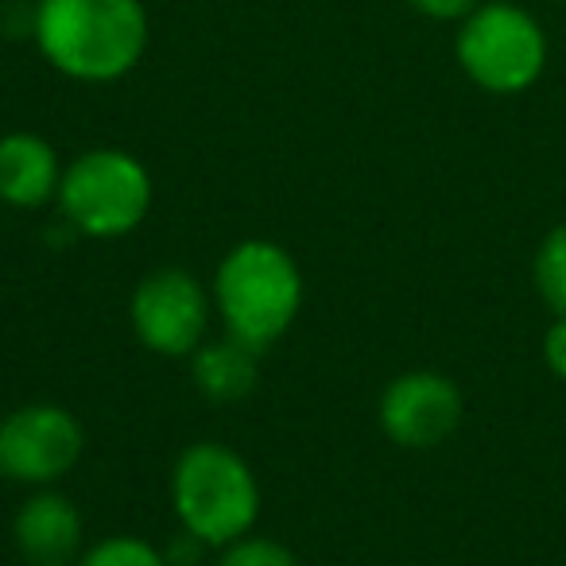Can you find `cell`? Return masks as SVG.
Returning a JSON list of instances; mask_svg holds the SVG:
<instances>
[{
    "label": "cell",
    "instance_id": "cell-1",
    "mask_svg": "<svg viewBox=\"0 0 566 566\" xmlns=\"http://www.w3.org/2000/svg\"><path fill=\"white\" fill-rule=\"evenodd\" d=\"M35 40L66 78L113 82L140 63L148 17L140 0H43Z\"/></svg>",
    "mask_w": 566,
    "mask_h": 566
},
{
    "label": "cell",
    "instance_id": "cell-2",
    "mask_svg": "<svg viewBox=\"0 0 566 566\" xmlns=\"http://www.w3.org/2000/svg\"><path fill=\"white\" fill-rule=\"evenodd\" d=\"M213 303L237 342L260 354L287 334L303 307V272L292 252L272 241H241L213 275Z\"/></svg>",
    "mask_w": 566,
    "mask_h": 566
},
{
    "label": "cell",
    "instance_id": "cell-3",
    "mask_svg": "<svg viewBox=\"0 0 566 566\" xmlns=\"http://www.w3.org/2000/svg\"><path fill=\"white\" fill-rule=\"evenodd\" d=\"M171 501L195 539L206 547H229L256 524L260 489L237 450L221 442H195L175 462Z\"/></svg>",
    "mask_w": 566,
    "mask_h": 566
},
{
    "label": "cell",
    "instance_id": "cell-4",
    "mask_svg": "<svg viewBox=\"0 0 566 566\" xmlns=\"http://www.w3.org/2000/svg\"><path fill=\"white\" fill-rule=\"evenodd\" d=\"M59 206L78 233L109 241L125 237L151 210V175L136 156L97 148L78 156L59 182Z\"/></svg>",
    "mask_w": 566,
    "mask_h": 566
},
{
    "label": "cell",
    "instance_id": "cell-5",
    "mask_svg": "<svg viewBox=\"0 0 566 566\" xmlns=\"http://www.w3.org/2000/svg\"><path fill=\"white\" fill-rule=\"evenodd\" d=\"M458 63L489 94H520L543 74L547 40L516 4H485L458 32Z\"/></svg>",
    "mask_w": 566,
    "mask_h": 566
},
{
    "label": "cell",
    "instance_id": "cell-6",
    "mask_svg": "<svg viewBox=\"0 0 566 566\" xmlns=\"http://www.w3.org/2000/svg\"><path fill=\"white\" fill-rule=\"evenodd\" d=\"M86 447L82 423L59 403H28L0 419V473L24 485H51Z\"/></svg>",
    "mask_w": 566,
    "mask_h": 566
},
{
    "label": "cell",
    "instance_id": "cell-7",
    "mask_svg": "<svg viewBox=\"0 0 566 566\" xmlns=\"http://www.w3.org/2000/svg\"><path fill=\"white\" fill-rule=\"evenodd\" d=\"M136 338L159 357H187L202 346L210 326V295L182 268H159L133 292Z\"/></svg>",
    "mask_w": 566,
    "mask_h": 566
},
{
    "label": "cell",
    "instance_id": "cell-8",
    "mask_svg": "<svg viewBox=\"0 0 566 566\" xmlns=\"http://www.w3.org/2000/svg\"><path fill=\"white\" fill-rule=\"evenodd\" d=\"M458 423H462V392L442 373H403L380 396V427L396 447L431 450L447 442Z\"/></svg>",
    "mask_w": 566,
    "mask_h": 566
},
{
    "label": "cell",
    "instance_id": "cell-9",
    "mask_svg": "<svg viewBox=\"0 0 566 566\" xmlns=\"http://www.w3.org/2000/svg\"><path fill=\"white\" fill-rule=\"evenodd\" d=\"M59 156L43 136L9 133L0 140V198L17 210H35L59 195Z\"/></svg>",
    "mask_w": 566,
    "mask_h": 566
},
{
    "label": "cell",
    "instance_id": "cell-10",
    "mask_svg": "<svg viewBox=\"0 0 566 566\" xmlns=\"http://www.w3.org/2000/svg\"><path fill=\"white\" fill-rule=\"evenodd\" d=\"M17 547L40 563H66L82 543V516L63 493H35L17 512Z\"/></svg>",
    "mask_w": 566,
    "mask_h": 566
},
{
    "label": "cell",
    "instance_id": "cell-11",
    "mask_svg": "<svg viewBox=\"0 0 566 566\" xmlns=\"http://www.w3.org/2000/svg\"><path fill=\"white\" fill-rule=\"evenodd\" d=\"M195 385L206 400H244L256 388V349L237 342L233 334L221 342H202L195 349Z\"/></svg>",
    "mask_w": 566,
    "mask_h": 566
},
{
    "label": "cell",
    "instance_id": "cell-12",
    "mask_svg": "<svg viewBox=\"0 0 566 566\" xmlns=\"http://www.w3.org/2000/svg\"><path fill=\"white\" fill-rule=\"evenodd\" d=\"M535 287L555 315H566V221L551 229L535 252Z\"/></svg>",
    "mask_w": 566,
    "mask_h": 566
},
{
    "label": "cell",
    "instance_id": "cell-13",
    "mask_svg": "<svg viewBox=\"0 0 566 566\" xmlns=\"http://www.w3.org/2000/svg\"><path fill=\"white\" fill-rule=\"evenodd\" d=\"M78 566H167V555L140 535H109L82 555Z\"/></svg>",
    "mask_w": 566,
    "mask_h": 566
},
{
    "label": "cell",
    "instance_id": "cell-14",
    "mask_svg": "<svg viewBox=\"0 0 566 566\" xmlns=\"http://www.w3.org/2000/svg\"><path fill=\"white\" fill-rule=\"evenodd\" d=\"M218 566H300V558L275 539H260V535H241L226 547Z\"/></svg>",
    "mask_w": 566,
    "mask_h": 566
},
{
    "label": "cell",
    "instance_id": "cell-15",
    "mask_svg": "<svg viewBox=\"0 0 566 566\" xmlns=\"http://www.w3.org/2000/svg\"><path fill=\"white\" fill-rule=\"evenodd\" d=\"M543 361H547V369L555 377L566 380V315H558L555 326L547 331V338H543Z\"/></svg>",
    "mask_w": 566,
    "mask_h": 566
},
{
    "label": "cell",
    "instance_id": "cell-16",
    "mask_svg": "<svg viewBox=\"0 0 566 566\" xmlns=\"http://www.w3.org/2000/svg\"><path fill=\"white\" fill-rule=\"evenodd\" d=\"M423 17H434V20H454V17H465V12L478 4V0H411Z\"/></svg>",
    "mask_w": 566,
    "mask_h": 566
},
{
    "label": "cell",
    "instance_id": "cell-17",
    "mask_svg": "<svg viewBox=\"0 0 566 566\" xmlns=\"http://www.w3.org/2000/svg\"><path fill=\"white\" fill-rule=\"evenodd\" d=\"M40 566H63V563H40Z\"/></svg>",
    "mask_w": 566,
    "mask_h": 566
}]
</instances>
